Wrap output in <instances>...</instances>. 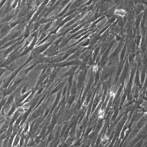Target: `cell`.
Instances as JSON below:
<instances>
[{
	"instance_id": "6da1fadb",
	"label": "cell",
	"mask_w": 147,
	"mask_h": 147,
	"mask_svg": "<svg viewBox=\"0 0 147 147\" xmlns=\"http://www.w3.org/2000/svg\"><path fill=\"white\" fill-rule=\"evenodd\" d=\"M77 68V66L72 67L64 74L63 76L68 77L73 75L75 73Z\"/></svg>"
},
{
	"instance_id": "7a4b0ae2",
	"label": "cell",
	"mask_w": 147,
	"mask_h": 147,
	"mask_svg": "<svg viewBox=\"0 0 147 147\" xmlns=\"http://www.w3.org/2000/svg\"><path fill=\"white\" fill-rule=\"evenodd\" d=\"M115 14L119 15L120 16H124L126 14V12L123 9H121L120 10H117L115 11Z\"/></svg>"
},
{
	"instance_id": "3957f363",
	"label": "cell",
	"mask_w": 147,
	"mask_h": 147,
	"mask_svg": "<svg viewBox=\"0 0 147 147\" xmlns=\"http://www.w3.org/2000/svg\"><path fill=\"white\" fill-rule=\"evenodd\" d=\"M109 139V137L105 134L103 135L101 137V140L102 142L104 145H105L107 143Z\"/></svg>"
},
{
	"instance_id": "277c9868",
	"label": "cell",
	"mask_w": 147,
	"mask_h": 147,
	"mask_svg": "<svg viewBox=\"0 0 147 147\" xmlns=\"http://www.w3.org/2000/svg\"><path fill=\"white\" fill-rule=\"evenodd\" d=\"M110 80H107V81H105L103 84V88L104 89H108L109 86L110 85Z\"/></svg>"
},
{
	"instance_id": "5b68a950",
	"label": "cell",
	"mask_w": 147,
	"mask_h": 147,
	"mask_svg": "<svg viewBox=\"0 0 147 147\" xmlns=\"http://www.w3.org/2000/svg\"><path fill=\"white\" fill-rule=\"evenodd\" d=\"M144 9L143 5H140L138 6L136 9V13L137 15L139 14Z\"/></svg>"
},
{
	"instance_id": "8992f818",
	"label": "cell",
	"mask_w": 147,
	"mask_h": 147,
	"mask_svg": "<svg viewBox=\"0 0 147 147\" xmlns=\"http://www.w3.org/2000/svg\"><path fill=\"white\" fill-rule=\"evenodd\" d=\"M73 84L71 90V95L73 96L76 94L77 92L76 84L75 83Z\"/></svg>"
},
{
	"instance_id": "52a82bcc",
	"label": "cell",
	"mask_w": 147,
	"mask_h": 147,
	"mask_svg": "<svg viewBox=\"0 0 147 147\" xmlns=\"http://www.w3.org/2000/svg\"><path fill=\"white\" fill-rule=\"evenodd\" d=\"M105 111L102 109H100L98 112V116L100 118H102L104 116Z\"/></svg>"
}]
</instances>
